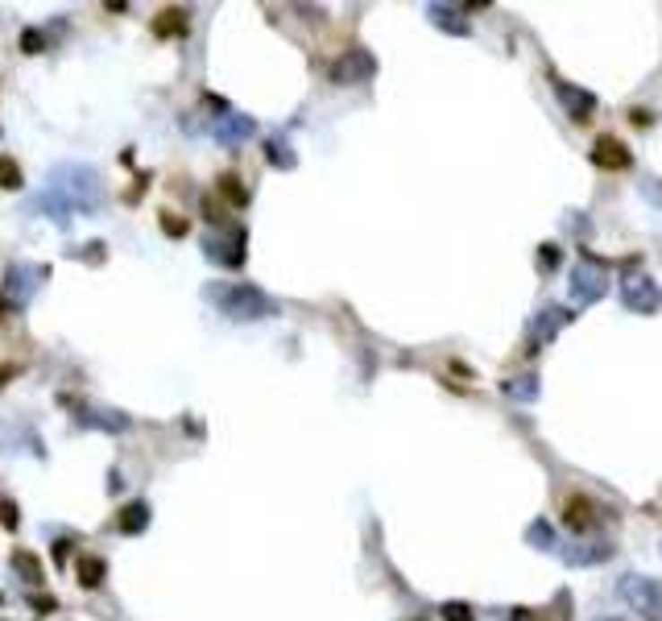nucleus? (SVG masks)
Returning a JSON list of instances; mask_svg holds the SVG:
<instances>
[{
	"label": "nucleus",
	"instance_id": "obj_9",
	"mask_svg": "<svg viewBox=\"0 0 662 621\" xmlns=\"http://www.w3.org/2000/svg\"><path fill=\"white\" fill-rule=\"evenodd\" d=\"M576 294L579 299H600V294H605V274L592 266H579L576 269Z\"/></svg>",
	"mask_w": 662,
	"mask_h": 621
},
{
	"label": "nucleus",
	"instance_id": "obj_6",
	"mask_svg": "<svg viewBox=\"0 0 662 621\" xmlns=\"http://www.w3.org/2000/svg\"><path fill=\"white\" fill-rule=\"evenodd\" d=\"M145 526H150V505H145V502H128L125 510L117 514V530H120V535H141Z\"/></svg>",
	"mask_w": 662,
	"mask_h": 621
},
{
	"label": "nucleus",
	"instance_id": "obj_19",
	"mask_svg": "<svg viewBox=\"0 0 662 621\" xmlns=\"http://www.w3.org/2000/svg\"><path fill=\"white\" fill-rule=\"evenodd\" d=\"M161 232L179 241V236H187V220H179L174 212H161Z\"/></svg>",
	"mask_w": 662,
	"mask_h": 621
},
{
	"label": "nucleus",
	"instance_id": "obj_17",
	"mask_svg": "<svg viewBox=\"0 0 662 621\" xmlns=\"http://www.w3.org/2000/svg\"><path fill=\"white\" fill-rule=\"evenodd\" d=\"M588 510H592V505H588L584 497H571V502H567L563 522H567V526H576V530H584V526H588Z\"/></svg>",
	"mask_w": 662,
	"mask_h": 621
},
{
	"label": "nucleus",
	"instance_id": "obj_14",
	"mask_svg": "<svg viewBox=\"0 0 662 621\" xmlns=\"http://www.w3.org/2000/svg\"><path fill=\"white\" fill-rule=\"evenodd\" d=\"M431 22L439 25V30H451V33H468V22H456V9H448V4H431Z\"/></svg>",
	"mask_w": 662,
	"mask_h": 621
},
{
	"label": "nucleus",
	"instance_id": "obj_3",
	"mask_svg": "<svg viewBox=\"0 0 662 621\" xmlns=\"http://www.w3.org/2000/svg\"><path fill=\"white\" fill-rule=\"evenodd\" d=\"M245 245H248L245 228H228V236H207V258L228 269H240L245 266Z\"/></svg>",
	"mask_w": 662,
	"mask_h": 621
},
{
	"label": "nucleus",
	"instance_id": "obj_2",
	"mask_svg": "<svg viewBox=\"0 0 662 621\" xmlns=\"http://www.w3.org/2000/svg\"><path fill=\"white\" fill-rule=\"evenodd\" d=\"M331 83H340V87H348V83H369V79L377 75V58L369 50H348V54H340L335 63H331Z\"/></svg>",
	"mask_w": 662,
	"mask_h": 621
},
{
	"label": "nucleus",
	"instance_id": "obj_16",
	"mask_svg": "<svg viewBox=\"0 0 662 621\" xmlns=\"http://www.w3.org/2000/svg\"><path fill=\"white\" fill-rule=\"evenodd\" d=\"M13 568L22 572V576L30 580V584H42V564H38V559L30 555V551H17V555H13Z\"/></svg>",
	"mask_w": 662,
	"mask_h": 621
},
{
	"label": "nucleus",
	"instance_id": "obj_4",
	"mask_svg": "<svg viewBox=\"0 0 662 621\" xmlns=\"http://www.w3.org/2000/svg\"><path fill=\"white\" fill-rule=\"evenodd\" d=\"M592 162H597L600 171H625V166H630V150H625L617 137H597Z\"/></svg>",
	"mask_w": 662,
	"mask_h": 621
},
{
	"label": "nucleus",
	"instance_id": "obj_12",
	"mask_svg": "<svg viewBox=\"0 0 662 621\" xmlns=\"http://www.w3.org/2000/svg\"><path fill=\"white\" fill-rule=\"evenodd\" d=\"M266 158L274 171H294V150H290V141H282V137L266 141Z\"/></svg>",
	"mask_w": 662,
	"mask_h": 621
},
{
	"label": "nucleus",
	"instance_id": "obj_18",
	"mask_svg": "<svg viewBox=\"0 0 662 621\" xmlns=\"http://www.w3.org/2000/svg\"><path fill=\"white\" fill-rule=\"evenodd\" d=\"M0 187H4V191H17V187H22V166L13 158H0Z\"/></svg>",
	"mask_w": 662,
	"mask_h": 621
},
{
	"label": "nucleus",
	"instance_id": "obj_21",
	"mask_svg": "<svg viewBox=\"0 0 662 621\" xmlns=\"http://www.w3.org/2000/svg\"><path fill=\"white\" fill-rule=\"evenodd\" d=\"M22 50H25V54H42V50H46L42 30H25V33H22Z\"/></svg>",
	"mask_w": 662,
	"mask_h": 621
},
{
	"label": "nucleus",
	"instance_id": "obj_1",
	"mask_svg": "<svg viewBox=\"0 0 662 621\" xmlns=\"http://www.w3.org/2000/svg\"><path fill=\"white\" fill-rule=\"evenodd\" d=\"M212 299L228 319H269V315H278V302L269 299L266 290L248 286V282H232V286L212 290Z\"/></svg>",
	"mask_w": 662,
	"mask_h": 621
},
{
	"label": "nucleus",
	"instance_id": "obj_26",
	"mask_svg": "<svg viewBox=\"0 0 662 621\" xmlns=\"http://www.w3.org/2000/svg\"><path fill=\"white\" fill-rule=\"evenodd\" d=\"M4 310H9V299H4V294H0V319H4Z\"/></svg>",
	"mask_w": 662,
	"mask_h": 621
},
{
	"label": "nucleus",
	"instance_id": "obj_10",
	"mask_svg": "<svg viewBox=\"0 0 662 621\" xmlns=\"http://www.w3.org/2000/svg\"><path fill=\"white\" fill-rule=\"evenodd\" d=\"M187 30H191V25H187V13L182 9H166L158 22H153V33H158V38H187Z\"/></svg>",
	"mask_w": 662,
	"mask_h": 621
},
{
	"label": "nucleus",
	"instance_id": "obj_25",
	"mask_svg": "<svg viewBox=\"0 0 662 621\" xmlns=\"http://www.w3.org/2000/svg\"><path fill=\"white\" fill-rule=\"evenodd\" d=\"M13 377H17V364H0V386H4V381H13Z\"/></svg>",
	"mask_w": 662,
	"mask_h": 621
},
{
	"label": "nucleus",
	"instance_id": "obj_8",
	"mask_svg": "<svg viewBox=\"0 0 662 621\" xmlns=\"http://www.w3.org/2000/svg\"><path fill=\"white\" fill-rule=\"evenodd\" d=\"M555 92H559V100H563V104L571 108V120H588V112L597 108V100L588 96V92H576V87L563 83V79L555 83Z\"/></svg>",
	"mask_w": 662,
	"mask_h": 621
},
{
	"label": "nucleus",
	"instance_id": "obj_24",
	"mask_svg": "<svg viewBox=\"0 0 662 621\" xmlns=\"http://www.w3.org/2000/svg\"><path fill=\"white\" fill-rule=\"evenodd\" d=\"M66 538H58V543H54V568H63V559H66Z\"/></svg>",
	"mask_w": 662,
	"mask_h": 621
},
{
	"label": "nucleus",
	"instance_id": "obj_15",
	"mask_svg": "<svg viewBox=\"0 0 662 621\" xmlns=\"http://www.w3.org/2000/svg\"><path fill=\"white\" fill-rule=\"evenodd\" d=\"M220 195H224L232 207H245L248 204V191L240 187V179H236V174H220Z\"/></svg>",
	"mask_w": 662,
	"mask_h": 621
},
{
	"label": "nucleus",
	"instance_id": "obj_7",
	"mask_svg": "<svg viewBox=\"0 0 662 621\" xmlns=\"http://www.w3.org/2000/svg\"><path fill=\"white\" fill-rule=\"evenodd\" d=\"M621 597L638 600L641 609H646V617H658V613H662V597L650 589V584H641V580H630V584H621Z\"/></svg>",
	"mask_w": 662,
	"mask_h": 621
},
{
	"label": "nucleus",
	"instance_id": "obj_23",
	"mask_svg": "<svg viewBox=\"0 0 662 621\" xmlns=\"http://www.w3.org/2000/svg\"><path fill=\"white\" fill-rule=\"evenodd\" d=\"M30 605H33V609H42V613L58 609V600H54V597H30Z\"/></svg>",
	"mask_w": 662,
	"mask_h": 621
},
{
	"label": "nucleus",
	"instance_id": "obj_11",
	"mask_svg": "<svg viewBox=\"0 0 662 621\" xmlns=\"http://www.w3.org/2000/svg\"><path fill=\"white\" fill-rule=\"evenodd\" d=\"M108 580V564L100 555H79V584L83 589H100Z\"/></svg>",
	"mask_w": 662,
	"mask_h": 621
},
{
	"label": "nucleus",
	"instance_id": "obj_13",
	"mask_svg": "<svg viewBox=\"0 0 662 621\" xmlns=\"http://www.w3.org/2000/svg\"><path fill=\"white\" fill-rule=\"evenodd\" d=\"M83 423H91V427H100V431H125L128 427V418L112 415V410H83Z\"/></svg>",
	"mask_w": 662,
	"mask_h": 621
},
{
	"label": "nucleus",
	"instance_id": "obj_20",
	"mask_svg": "<svg viewBox=\"0 0 662 621\" xmlns=\"http://www.w3.org/2000/svg\"><path fill=\"white\" fill-rule=\"evenodd\" d=\"M0 526H4V530H17V526H22V518H17V505H13L9 497H0Z\"/></svg>",
	"mask_w": 662,
	"mask_h": 621
},
{
	"label": "nucleus",
	"instance_id": "obj_5",
	"mask_svg": "<svg viewBox=\"0 0 662 621\" xmlns=\"http://www.w3.org/2000/svg\"><path fill=\"white\" fill-rule=\"evenodd\" d=\"M253 117H220V125H215V137L224 141V145H240V141L253 137Z\"/></svg>",
	"mask_w": 662,
	"mask_h": 621
},
{
	"label": "nucleus",
	"instance_id": "obj_22",
	"mask_svg": "<svg viewBox=\"0 0 662 621\" xmlns=\"http://www.w3.org/2000/svg\"><path fill=\"white\" fill-rule=\"evenodd\" d=\"M443 617L448 621H472V609L464 605V600H448V605H443Z\"/></svg>",
	"mask_w": 662,
	"mask_h": 621
}]
</instances>
